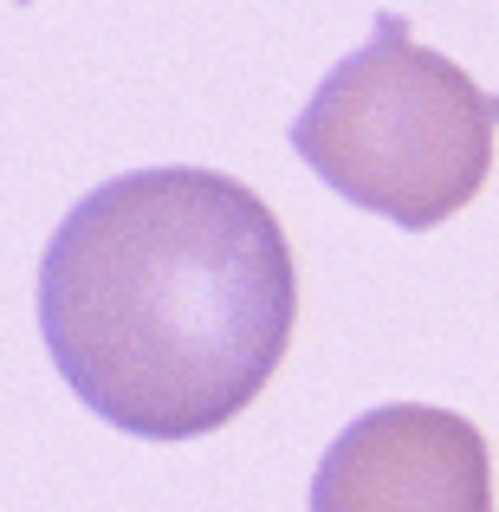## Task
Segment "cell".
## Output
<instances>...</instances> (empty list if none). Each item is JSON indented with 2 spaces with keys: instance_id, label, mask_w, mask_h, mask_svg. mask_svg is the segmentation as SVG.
I'll return each mask as SVG.
<instances>
[{
  "instance_id": "1",
  "label": "cell",
  "mask_w": 499,
  "mask_h": 512,
  "mask_svg": "<svg viewBox=\"0 0 499 512\" xmlns=\"http://www.w3.org/2000/svg\"><path fill=\"white\" fill-rule=\"evenodd\" d=\"M292 318L286 227L214 169L117 175L39 253V338L65 389L143 441L227 428L273 383Z\"/></svg>"
},
{
  "instance_id": "2",
  "label": "cell",
  "mask_w": 499,
  "mask_h": 512,
  "mask_svg": "<svg viewBox=\"0 0 499 512\" xmlns=\"http://www.w3.org/2000/svg\"><path fill=\"white\" fill-rule=\"evenodd\" d=\"M493 130L499 91H480L448 52L422 46L402 13H376L370 39L292 117V150L344 201L422 234L487 188Z\"/></svg>"
},
{
  "instance_id": "3",
  "label": "cell",
  "mask_w": 499,
  "mask_h": 512,
  "mask_svg": "<svg viewBox=\"0 0 499 512\" xmlns=\"http://www.w3.org/2000/svg\"><path fill=\"white\" fill-rule=\"evenodd\" d=\"M312 512H493V454L467 415L383 402L325 448Z\"/></svg>"
},
{
  "instance_id": "4",
  "label": "cell",
  "mask_w": 499,
  "mask_h": 512,
  "mask_svg": "<svg viewBox=\"0 0 499 512\" xmlns=\"http://www.w3.org/2000/svg\"><path fill=\"white\" fill-rule=\"evenodd\" d=\"M20 7H26V0H20Z\"/></svg>"
}]
</instances>
